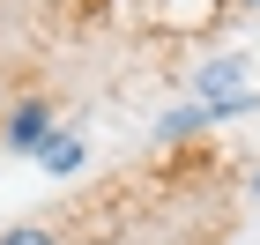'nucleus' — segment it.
I'll list each match as a JSON object with an SVG mask.
<instances>
[{"label":"nucleus","instance_id":"f257e3e1","mask_svg":"<svg viewBox=\"0 0 260 245\" xmlns=\"http://www.w3.org/2000/svg\"><path fill=\"white\" fill-rule=\"evenodd\" d=\"M193 104H208L216 119H238V112H253L260 104V75L245 52H231V60H208L193 67Z\"/></svg>","mask_w":260,"mask_h":245},{"label":"nucleus","instance_id":"f03ea898","mask_svg":"<svg viewBox=\"0 0 260 245\" xmlns=\"http://www.w3.org/2000/svg\"><path fill=\"white\" fill-rule=\"evenodd\" d=\"M52 126H60L52 97H15V104H0V149H8V156H38Z\"/></svg>","mask_w":260,"mask_h":245},{"label":"nucleus","instance_id":"423d86ee","mask_svg":"<svg viewBox=\"0 0 260 245\" xmlns=\"http://www.w3.org/2000/svg\"><path fill=\"white\" fill-rule=\"evenodd\" d=\"M253 193H260V171H253Z\"/></svg>","mask_w":260,"mask_h":245},{"label":"nucleus","instance_id":"39448f33","mask_svg":"<svg viewBox=\"0 0 260 245\" xmlns=\"http://www.w3.org/2000/svg\"><path fill=\"white\" fill-rule=\"evenodd\" d=\"M0 245H60L45 223H15V230H0Z\"/></svg>","mask_w":260,"mask_h":245},{"label":"nucleus","instance_id":"0eeeda50","mask_svg":"<svg viewBox=\"0 0 260 245\" xmlns=\"http://www.w3.org/2000/svg\"><path fill=\"white\" fill-rule=\"evenodd\" d=\"M253 8H260V0H253Z\"/></svg>","mask_w":260,"mask_h":245},{"label":"nucleus","instance_id":"20e7f679","mask_svg":"<svg viewBox=\"0 0 260 245\" xmlns=\"http://www.w3.org/2000/svg\"><path fill=\"white\" fill-rule=\"evenodd\" d=\"M208 126H216V112L186 97V104H171V112L156 119V142H186V134H208Z\"/></svg>","mask_w":260,"mask_h":245},{"label":"nucleus","instance_id":"7ed1b4c3","mask_svg":"<svg viewBox=\"0 0 260 245\" xmlns=\"http://www.w3.org/2000/svg\"><path fill=\"white\" fill-rule=\"evenodd\" d=\"M30 163H38L45 179H75L82 163H89V142H82L75 126H52V134H45V149H38Z\"/></svg>","mask_w":260,"mask_h":245}]
</instances>
